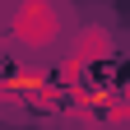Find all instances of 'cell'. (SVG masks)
Listing matches in <instances>:
<instances>
[{"mask_svg": "<svg viewBox=\"0 0 130 130\" xmlns=\"http://www.w3.org/2000/svg\"><path fill=\"white\" fill-rule=\"evenodd\" d=\"M14 32L28 46H51L60 32V0H19L14 5Z\"/></svg>", "mask_w": 130, "mask_h": 130, "instance_id": "obj_1", "label": "cell"}]
</instances>
